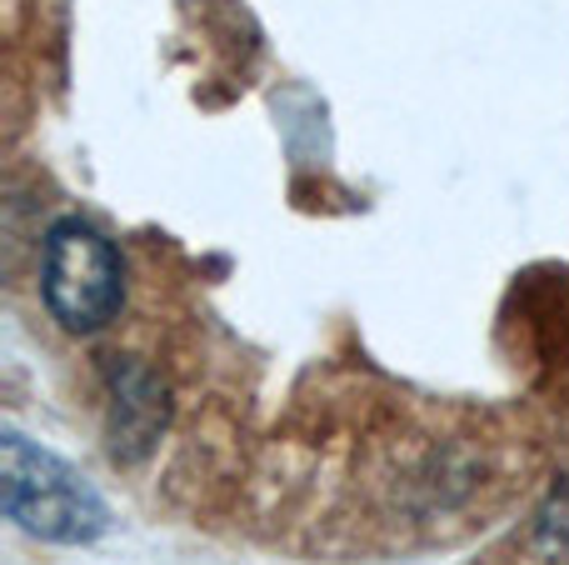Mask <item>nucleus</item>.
<instances>
[{
  "label": "nucleus",
  "instance_id": "obj_1",
  "mask_svg": "<svg viewBox=\"0 0 569 565\" xmlns=\"http://www.w3.org/2000/svg\"><path fill=\"white\" fill-rule=\"evenodd\" d=\"M40 300L50 320L70 336L110 326L126 306V266L120 250L90 220H56L40 250Z\"/></svg>",
  "mask_w": 569,
  "mask_h": 565
},
{
  "label": "nucleus",
  "instance_id": "obj_2",
  "mask_svg": "<svg viewBox=\"0 0 569 565\" xmlns=\"http://www.w3.org/2000/svg\"><path fill=\"white\" fill-rule=\"evenodd\" d=\"M6 511L26 531L50 541H86L100 531L106 511L46 450H30L20 436H6Z\"/></svg>",
  "mask_w": 569,
  "mask_h": 565
}]
</instances>
